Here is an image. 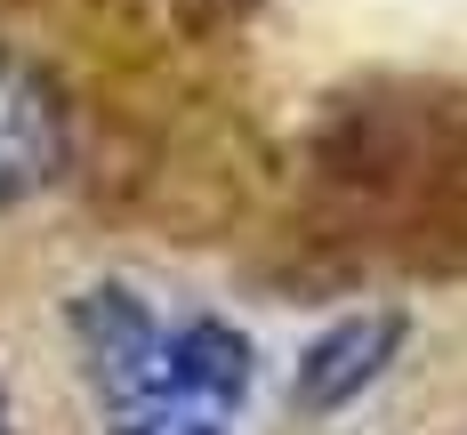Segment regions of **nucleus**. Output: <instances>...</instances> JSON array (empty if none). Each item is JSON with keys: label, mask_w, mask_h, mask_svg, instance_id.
Instances as JSON below:
<instances>
[{"label": "nucleus", "mask_w": 467, "mask_h": 435, "mask_svg": "<svg viewBox=\"0 0 467 435\" xmlns=\"http://www.w3.org/2000/svg\"><path fill=\"white\" fill-rule=\"evenodd\" d=\"M170 331L138 290L97 283L73 298V338H81V363H89L105 411L121 419V435H153L161 428V387H170Z\"/></svg>", "instance_id": "nucleus-1"}, {"label": "nucleus", "mask_w": 467, "mask_h": 435, "mask_svg": "<svg viewBox=\"0 0 467 435\" xmlns=\"http://www.w3.org/2000/svg\"><path fill=\"white\" fill-rule=\"evenodd\" d=\"M403 338L411 323L395 315V306H371V315H347V323H330L306 355H298V379H290V403L306 411V419H330V411H347L363 387L387 379V363L403 355Z\"/></svg>", "instance_id": "nucleus-2"}, {"label": "nucleus", "mask_w": 467, "mask_h": 435, "mask_svg": "<svg viewBox=\"0 0 467 435\" xmlns=\"http://www.w3.org/2000/svg\"><path fill=\"white\" fill-rule=\"evenodd\" d=\"M65 178V105L25 57H0V210Z\"/></svg>", "instance_id": "nucleus-3"}, {"label": "nucleus", "mask_w": 467, "mask_h": 435, "mask_svg": "<svg viewBox=\"0 0 467 435\" xmlns=\"http://www.w3.org/2000/svg\"><path fill=\"white\" fill-rule=\"evenodd\" d=\"M0 435H16V411H8V387H0Z\"/></svg>", "instance_id": "nucleus-4"}, {"label": "nucleus", "mask_w": 467, "mask_h": 435, "mask_svg": "<svg viewBox=\"0 0 467 435\" xmlns=\"http://www.w3.org/2000/svg\"><path fill=\"white\" fill-rule=\"evenodd\" d=\"M186 435H226V428H186Z\"/></svg>", "instance_id": "nucleus-5"}]
</instances>
